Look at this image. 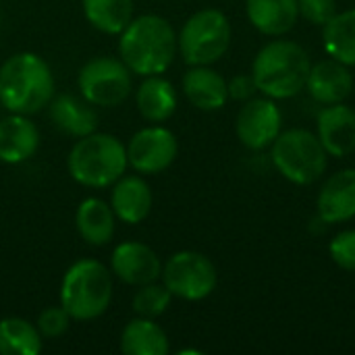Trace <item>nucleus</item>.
<instances>
[{
    "label": "nucleus",
    "instance_id": "obj_21",
    "mask_svg": "<svg viewBox=\"0 0 355 355\" xmlns=\"http://www.w3.org/2000/svg\"><path fill=\"white\" fill-rule=\"evenodd\" d=\"M50 119L67 135L83 137L96 131L98 114L87 100H79L71 94H62L50 100Z\"/></svg>",
    "mask_w": 355,
    "mask_h": 355
},
{
    "label": "nucleus",
    "instance_id": "obj_6",
    "mask_svg": "<svg viewBox=\"0 0 355 355\" xmlns=\"http://www.w3.org/2000/svg\"><path fill=\"white\" fill-rule=\"evenodd\" d=\"M231 44V23L225 12L204 8L191 15L177 37V48L189 67L216 62Z\"/></svg>",
    "mask_w": 355,
    "mask_h": 355
},
{
    "label": "nucleus",
    "instance_id": "obj_7",
    "mask_svg": "<svg viewBox=\"0 0 355 355\" xmlns=\"http://www.w3.org/2000/svg\"><path fill=\"white\" fill-rule=\"evenodd\" d=\"M272 162L287 181L310 185L318 181L327 168V150L314 133L291 129L279 133L275 139Z\"/></svg>",
    "mask_w": 355,
    "mask_h": 355
},
{
    "label": "nucleus",
    "instance_id": "obj_22",
    "mask_svg": "<svg viewBox=\"0 0 355 355\" xmlns=\"http://www.w3.org/2000/svg\"><path fill=\"white\" fill-rule=\"evenodd\" d=\"M252 25L266 35L291 31L300 17L297 0H245Z\"/></svg>",
    "mask_w": 355,
    "mask_h": 355
},
{
    "label": "nucleus",
    "instance_id": "obj_24",
    "mask_svg": "<svg viewBox=\"0 0 355 355\" xmlns=\"http://www.w3.org/2000/svg\"><path fill=\"white\" fill-rule=\"evenodd\" d=\"M89 25L106 35H119L133 19V0H81Z\"/></svg>",
    "mask_w": 355,
    "mask_h": 355
},
{
    "label": "nucleus",
    "instance_id": "obj_20",
    "mask_svg": "<svg viewBox=\"0 0 355 355\" xmlns=\"http://www.w3.org/2000/svg\"><path fill=\"white\" fill-rule=\"evenodd\" d=\"M139 114L150 123H164L177 110V89L162 75H150L135 92Z\"/></svg>",
    "mask_w": 355,
    "mask_h": 355
},
{
    "label": "nucleus",
    "instance_id": "obj_17",
    "mask_svg": "<svg viewBox=\"0 0 355 355\" xmlns=\"http://www.w3.org/2000/svg\"><path fill=\"white\" fill-rule=\"evenodd\" d=\"M183 94L200 110H220L229 100V85L210 64L191 67L183 75Z\"/></svg>",
    "mask_w": 355,
    "mask_h": 355
},
{
    "label": "nucleus",
    "instance_id": "obj_8",
    "mask_svg": "<svg viewBox=\"0 0 355 355\" xmlns=\"http://www.w3.org/2000/svg\"><path fill=\"white\" fill-rule=\"evenodd\" d=\"M77 87L92 106H119L123 104L133 87L129 67L112 56L89 58L77 75Z\"/></svg>",
    "mask_w": 355,
    "mask_h": 355
},
{
    "label": "nucleus",
    "instance_id": "obj_25",
    "mask_svg": "<svg viewBox=\"0 0 355 355\" xmlns=\"http://www.w3.org/2000/svg\"><path fill=\"white\" fill-rule=\"evenodd\" d=\"M44 349V337L37 327L25 318L0 320V355H40Z\"/></svg>",
    "mask_w": 355,
    "mask_h": 355
},
{
    "label": "nucleus",
    "instance_id": "obj_26",
    "mask_svg": "<svg viewBox=\"0 0 355 355\" xmlns=\"http://www.w3.org/2000/svg\"><path fill=\"white\" fill-rule=\"evenodd\" d=\"M324 48L335 60L355 67V8L337 12L324 25Z\"/></svg>",
    "mask_w": 355,
    "mask_h": 355
},
{
    "label": "nucleus",
    "instance_id": "obj_30",
    "mask_svg": "<svg viewBox=\"0 0 355 355\" xmlns=\"http://www.w3.org/2000/svg\"><path fill=\"white\" fill-rule=\"evenodd\" d=\"M300 15L314 23V25H327L337 15V2L335 0H297Z\"/></svg>",
    "mask_w": 355,
    "mask_h": 355
},
{
    "label": "nucleus",
    "instance_id": "obj_2",
    "mask_svg": "<svg viewBox=\"0 0 355 355\" xmlns=\"http://www.w3.org/2000/svg\"><path fill=\"white\" fill-rule=\"evenodd\" d=\"M54 98L50 64L33 52H17L0 67V104L15 114H35Z\"/></svg>",
    "mask_w": 355,
    "mask_h": 355
},
{
    "label": "nucleus",
    "instance_id": "obj_29",
    "mask_svg": "<svg viewBox=\"0 0 355 355\" xmlns=\"http://www.w3.org/2000/svg\"><path fill=\"white\" fill-rule=\"evenodd\" d=\"M331 258L337 266L355 272V231H343L331 241Z\"/></svg>",
    "mask_w": 355,
    "mask_h": 355
},
{
    "label": "nucleus",
    "instance_id": "obj_3",
    "mask_svg": "<svg viewBox=\"0 0 355 355\" xmlns=\"http://www.w3.org/2000/svg\"><path fill=\"white\" fill-rule=\"evenodd\" d=\"M308 52L289 40H275L266 44L252 64L256 89L275 100H285L300 94L310 75Z\"/></svg>",
    "mask_w": 355,
    "mask_h": 355
},
{
    "label": "nucleus",
    "instance_id": "obj_1",
    "mask_svg": "<svg viewBox=\"0 0 355 355\" xmlns=\"http://www.w3.org/2000/svg\"><path fill=\"white\" fill-rule=\"evenodd\" d=\"M119 35L121 60L135 75H160L175 60L177 35L173 25L160 15L133 17Z\"/></svg>",
    "mask_w": 355,
    "mask_h": 355
},
{
    "label": "nucleus",
    "instance_id": "obj_27",
    "mask_svg": "<svg viewBox=\"0 0 355 355\" xmlns=\"http://www.w3.org/2000/svg\"><path fill=\"white\" fill-rule=\"evenodd\" d=\"M171 300H173V293L162 285H158L156 281L154 283H148V285H141L135 295H133V302H131V308L137 316H144V318H158L162 316L168 306H171Z\"/></svg>",
    "mask_w": 355,
    "mask_h": 355
},
{
    "label": "nucleus",
    "instance_id": "obj_18",
    "mask_svg": "<svg viewBox=\"0 0 355 355\" xmlns=\"http://www.w3.org/2000/svg\"><path fill=\"white\" fill-rule=\"evenodd\" d=\"M308 92L320 104H339L354 89V77L347 64L339 60H322L310 69L308 75Z\"/></svg>",
    "mask_w": 355,
    "mask_h": 355
},
{
    "label": "nucleus",
    "instance_id": "obj_23",
    "mask_svg": "<svg viewBox=\"0 0 355 355\" xmlns=\"http://www.w3.org/2000/svg\"><path fill=\"white\" fill-rule=\"evenodd\" d=\"M121 352L125 355H166L168 337L154 318H133L121 333Z\"/></svg>",
    "mask_w": 355,
    "mask_h": 355
},
{
    "label": "nucleus",
    "instance_id": "obj_19",
    "mask_svg": "<svg viewBox=\"0 0 355 355\" xmlns=\"http://www.w3.org/2000/svg\"><path fill=\"white\" fill-rule=\"evenodd\" d=\"M75 229L79 237L96 248L108 245L116 231V214L110 204L100 198H85L75 212Z\"/></svg>",
    "mask_w": 355,
    "mask_h": 355
},
{
    "label": "nucleus",
    "instance_id": "obj_28",
    "mask_svg": "<svg viewBox=\"0 0 355 355\" xmlns=\"http://www.w3.org/2000/svg\"><path fill=\"white\" fill-rule=\"evenodd\" d=\"M37 331L44 339H58L71 327V316L62 306H50L37 316Z\"/></svg>",
    "mask_w": 355,
    "mask_h": 355
},
{
    "label": "nucleus",
    "instance_id": "obj_11",
    "mask_svg": "<svg viewBox=\"0 0 355 355\" xmlns=\"http://www.w3.org/2000/svg\"><path fill=\"white\" fill-rule=\"evenodd\" d=\"M281 110L268 98H254L250 100L237 114L235 131L239 141L250 150H264L281 133Z\"/></svg>",
    "mask_w": 355,
    "mask_h": 355
},
{
    "label": "nucleus",
    "instance_id": "obj_10",
    "mask_svg": "<svg viewBox=\"0 0 355 355\" xmlns=\"http://www.w3.org/2000/svg\"><path fill=\"white\" fill-rule=\"evenodd\" d=\"M179 154V141L166 127H144L127 144V162L139 175H158L166 171Z\"/></svg>",
    "mask_w": 355,
    "mask_h": 355
},
{
    "label": "nucleus",
    "instance_id": "obj_14",
    "mask_svg": "<svg viewBox=\"0 0 355 355\" xmlns=\"http://www.w3.org/2000/svg\"><path fill=\"white\" fill-rule=\"evenodd\" d=\"M40 148V129L27 114L10 112L0 121V162L21 164Z\"/></svg>",
    "mask_w": 355,
    "mask_h": 355
},
{
    "label": "nucleus",
    "instance_id": "obj_31",
    "mask_svg": "<svg viewBox=\"0 0 355 355\" xmlns=\"http://www.w3.org/2000/svg\"><path fill=\"white\" fill-rule=\"evenodd\" d=\"M229 85V98H235V100H245L250 98L254 92H256V83H254V77L250 75H237Z\"/></svg>",
    "mask_w": 355,
    "mask_h": 355
},
{
    "label": "nucleus",
    "instance_id": "obj_15",
    "mask_svg": "<svg viewBox=\"0 0 355 355\" xmlns=\"http://www.w3.org/2000/svg\"><path fill=\"white\" fill-rule=\"evenodd\" d=\"M152 189L150 185L137 175H123L110 193V206L116 218L125 225H139L152 212Z\"/></svg>",
    "mask_w": 355,
    "mask_h": 355
},
{
    "label": "nucleus",
    "instance_id": "obj_4",
    "mask_svg": "<svg viewBox=\"0 0 355 355\" xmlns=\"http://www.w3.org/2000/svg\"><path fill=\"white\" fill-rule=\"evenodd\" d=\"M127 146L110 133H89L77 139L67 156L69 175L83 187H112L127 171Z\"/></svg>",
    "mask_w": 355,
    "mask_h": 355
},
{
    "label": "nucleus",
    "instance_id": "obj_16",
    "mask_svg": "<svg viewBox=\"0 0 355 355\" xmlns=\"http://www.w3.org/2000/svg\"><path fill=\"white\" fill-rule=\"evenodd\" d=\"M320 220L335 225L355 216V168L335 173L318 193Z\"/></svg>",
    "mask_w": 355,
    "mask_h": 355
},
{
    "label": "nucleus",
    "instance_id": "obj_12",
    "mask_svg": "<svg viewBox=\"0 0 355 355\" xmlns=\"http://www.w3.org/2000/svg\"><path fill=\"white\" fill-rule=\"evenodd\" d=\"M110 272L127 285L141 287L160 279L162 262L150 245L141 241H123L112 250Z\"/></svg>",
    "mask_w": 355,
    "mask_h": 355
},
{
    "label": "nucleus",
    "instance_id": "obj_5",
    "mask_svg": "<svg viewBox=\"0 0 355 355\" xmlns=\"http://www.w3.org/2000/svg\"><path fill=\"white\" fill-rule=\"evenodd\" d=\"M112 302V272L94 258L71 264L60 283V306L71 320L100 318Z\"/></svg>",
    "mask_w": 355,
    "mask_h": 355
},
{
    "label": "nucleus",
    "instance_id": "obj_13",
    "mask_svg": "<svg viewBox=\"0 0 355 355\" xmlns=\"http://www.w3.org/2000/svg\"><path fill=\"white\" fill-rule=\"evenodd\" d=\"M318 139L331 156H347L355 150V110L339 104H329L318 114Z\"/></svg>",
    "mask_w": 355,
    "mask_h": 355
},
{
    "label": "nucleus",
    "instance_id": "obj_9",
    "mask_svg": "<svg viewBox=\"0 0 355 355\" xmlns=\"http://www.w3.org/2000/svg\"><path fill=\"white\" fill-rule=\"evenodd\" d=\"M160 279L173 297L200 302L216 289L218 275L214 264L204 254L185 250L168 258V262L162 266Z\"/></svg>",
    "mask_w": 355,
    "mask_h": 355
}]
</instances>
